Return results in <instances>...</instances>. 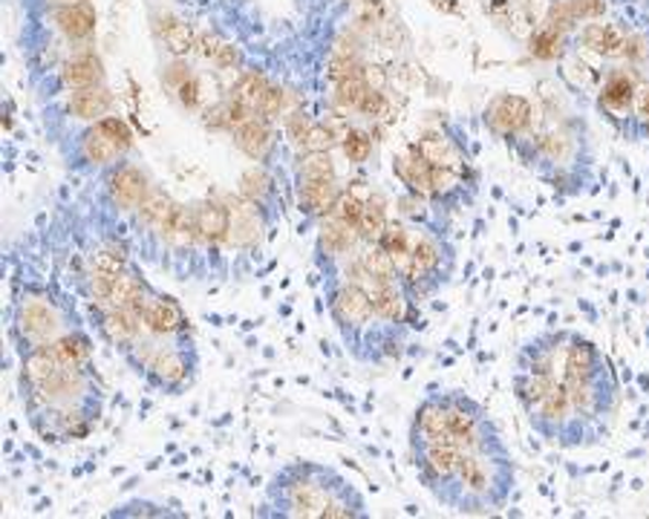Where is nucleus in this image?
Segmentation results:
<instances>
[{"instance_id": "1", "label": "nucleus", "mask_w": 649, "mask_h": 519, "mask_svg": "<svg viewBox=\"0 0 649 519\" xmlns=\"http://www.w3.org/2000/svg\"><path fill=\"white\" fill-rule=\"evenodd\" d=\"M407 453L421 488L451 514L506 511L517 491V462L497 418L465 390H436L416 404Z\"/></svg>"}, {"instance_id": "2", "label": "nucleus", "mask_w": 649, "mask_h": 519, "mask_svg": "<svg viewBox=\"0 0 649 519\" xmlns=\"http://www.w3.org/2000/svg\"><path fill=\"white\" fill-rule=\"evenodd\" d=\"M511 393L531 430L560 450L603 445L624 402L610 355L575 330L525 338L514 355Z\"/></svg>"}, {"instance_id": "3", "label": "nucleus", "mask_w": 649, "mask_h": 519, "mask_svg": "<svg viewBox=\"0 0 649 519\" xmlns=\"http://www.w3.org/2000/svg\"><path fill=\"white\" fill-rule=\"evenodd\" d=\"M21 399L32 430L53 445L90 436L104 410V384L93 367H63L49 346L21 355Z\"/></svg>"}, {"instance_id": "4", "label": "nucleus", "mask_w": 649, "mask_h": 519, "mask_svg": "<svg viewBox=\"0 0 649 519\" xmlns=\"http://www.w3.org/2000/svg\"><path fill=\"white\" fill-rule=\"evenodd\" d=\"M506 148L560 197H583L598 188V159L587 122L563 111L548 95L534 102L529 127Z\"/></svg>"}, {"instance_id": "5", "label": "nucleus", "mask_w": 649, "mask_h": 519, "mask_svg": "<svg viewBox=\"0 0 649 519\" xmlns=\"http://www.w3.org/2000/svg\"><path fill=\"white\" fill-rule=\"evenodd\" d=\"M379 245L416 303L433 300L448 289L460 266L451 217L410 194L398 199V214L387 220Z\"/></svg>"}, {"instance_id": "6", "label": "nucleus", "mask_w": 649, "mask_h": 519, "mask_svg": "<svg viewBox=\"0 0 649 519\" xmlns=\"http://www.w3.org/2000/svg\"><path fill=\"white\" fill-rule=\"evenodd\" d=\"M260 517L370 519V503L349 476L326 462L292 459L266 485Z\"/></svg>"}, {"instance_id": "7", "label": "nucleus", "mask_w": 649, "mask_h": 519, "mask_svg": "<svg viewBox=\"0 0 649 519\" xmlns=\"http://www.w3.org/2000/svg\"><path fill=\"white\" fill-rule=\"evenodd\" d=\"M393 176L404 194L428 203L436 211L462 214L479 197V168H444L430 165L407 142L393 159Z\"/></svg>"}, {"instance_id": "8", "label": "nucleus", "mask_w": 649, "mask_h": 519, "mask_svg": "<svg viewBox=\"0 0 649 519\" xmlns=\"http://www.w3.org/2000/svg\"><path fill=\"white\" fill-rule=\"evenodd\" d=\"M125 364L144 384L165 395L188 393L199 376V353L194 332L185 335H153L144 332L121 353Z\"/></svg>"}, {"instance_id": "9", "label": "nucleus", "mask_w": 649, "mask_h": 519, "mask_svg": "<svg viewBox=\"0 0 649 519\" xmlns=\"http://www.w3.org/2000/svg\"><path fill=\"white\" fill-rule=\"evenodd\" d=\"M76 330H79V323H76L70 303L58 300L49 289L30 286L18 295L15 307H12V323H9L18 358L56 344Z\"/></svg>"}, {"instance_id": "10", "label": "nucleus", "mask_w": 649, "mask_h": 519, "mask_svg": "<svg viewBox=\"0 0 649 519\" xmlns=\"http://www.w3.org/2000/svg\"><path fill=\"white\" fill-rule=\"evenodd\" d=\"M649 79V67H638V64L626 61H612L603 64L598 72V84H594L592 104L594 111L601 113V118L606 125L633 142V113H635V99L641 93L644 81Z\"/></svg>"}, {"instance_id": "11", "label": "nucleus", "mask_w": 649, "mask_h": 519, "mask_svg": "<svg viewBox=\"0 0 649 519\" xmlns=\"http://www.w3.org/2000/svg\"><path fill=\"white\" fill-rule=\"evenodd\" d=\"M130 150H134V130L127 127L125 118L104 116L102 122H93L84 134H79L72 165L81 171L104 173L127 159Z\"/></svg>"}, {"instance_id": "12", "label": "nucleus", "mask_w": 649, "mask_h": 519, "mask_svg": "<svg viewBox=\"0 0 649 519\" xmlns=\"http://www.w3.org/2000/svg\"><path fill=\"white\" fill-rule=\"evenodd\" d=\"M531 116H534V102L529 95L508 93L506 90V93H497L488 99L483 111V125L497 142L508 145L529 127Z\"/></svg>"}, {"instance_id": "13", "label": "nucleus", "mask_w": 649, "mask_h": 519, "mask_svg": "<svg viewBox=\"0 0 649 519\" xmlns=\"http://www.w3.org/2000/svg\"><path fill=\"white\" fill-rule=\"evenodd\" d=\"M104 191L111 203L125 214H136L148 203L151 197V182H148V173L142 168L130 162V159H121L119 165H113L111 171H104Z\"/></svg>"}, {"instance_id": "14", "label": "nucleus", "mask_w": 649, "mask_h": 519, "mask_svg": "<svg viewBox=\"0 0 649 519\" xmlns=\"http://www.w3.org/2000/svg\"><path fill=\"white\" fill-rule=\"evenodd\" d=\"M136 309L142 315L144 330L153 332V335H185V332H190V321L185 315V309L179 307V300L153 289V286H148Z\"/></svg>"}, {"instance_id": "15", "label": "nucleus", "mask_w": 649, "mask_h": 519, "mask_svg": "<svg viewBox=\"0 0 649 519\" xmlns=\"http://www.w3.org/2000/svg\"><path fill=\"white\" fill-rule=\"evenodd\" d=\"M190 226H194V240L220 245L231 237V211H225L220 203L202 199L190 208Z\"/></svg>"}, {"instance_id": "16", "label": "nucleus", "mask_w": 649, "mask_h": 519, "mask_svg": "<svg viewBox=\"0 0 649 519\" xmlns=\"http://www.w3.org/2000/svg\"><path fill=\"white\" fill-rule=\"evenodd\" d=\"M49 21L61 32L70 44H84L95 35L98 15H95L93 3H79V7H63L49 12Z\"/></svg>"}, {"instance_id": "17", "label": "nucleus", "mask_w": 649, "mask_h": 519, "mask_svg": "<svg viewBox=\"0 0 649 519\" xmlns=\"http://www.w3.org/2000/svg\"><path fill=\"white\" fill-rule=\"evenodd\" d=\"M61 81L67 90H88L104 84V61L95 49H79L67 58L61 70Z\"/></svg>"}, {"instance_id": "18", "label": "nucleus", "mask_w": 649, "mask_h": 519, "mask_svg": "<svg viewBox=\"0 0 649 519\" xmlns=\"http://www.w3.org/2000/svg\"><path fill=\"white\" fill-rule=\"evenodd\" d=\"M234 145L254 162H266L271 153V145H275V130L263 116H252L248 122L234 127Z\"/></svg>"}, {"instance_id": "19", "label": "nucleus", "mask_w": 649, "mask_h": 519, "mask_svg": "<svg viewBox=\"0 0 649 519\" xmlns=\"http://www.w3.org/2000/svg\"><path fill=\"white\" fill-rule=\"evenodd\" d=\"M113 107V95L104 84L88 86V90H70V99H67V113L79 122H102Z\"/></svg>"}, {"instance_id": "20", "label": "nucleus", "mask_w": 649, "mask_h": 519, "mask_svg": "<svg viewBox=\"0 0 649 519\" xmlns=\"http://www.w3.org/2000/svg\"><path fill=\"white\" fill-rule=\"evenodd\" d=\"M340 188L333 182H306L298 180V205H301V214L312 217V220H321L326 214L333 211V205L338 203Z\"/></svg>"}, {"instance_id": "21", "label": "nucleus", "mask_w": 649, "mask_h": 519, "mask_svg": "<svg viewBox=\"0 0 649 519\" xmlns=\"http://www.w3.org/2000/svg\"><path fill=\"white\" fill-rule=\"evenodd\" d=\"M240 194L252 203L254 211L263 214L269 211V205H275L278 199V182L266 168L254 165L240 176Z\"/></svg>"}, {"instance_id": "22", "label": "nucleus", "mask_w": 649, "mask_h": 519, "mask_svg": "<svg viewBox=\"0 0 649 519\" xmlns=\"http://www.w3.org/2000/svg\"><path fill=\"white\" fill-rule=\"evenodd\" d=\"M49 353L56 355V361L63 367H93V338L84 330H76L70 335H63L61 341L49 344Z\"/></svg>"}, {"instance_id": "23", "label": "nucleus", "mask_w": 649, "mask_h": 519, "mask_svg": "<svg viewBox=\"0 0 649 519\" xmlns=\"http://www.w3.org/2000/svg\"><path fill=\"white\" fill-rule=\"evenodd\" d=\"M148 286L151 284H148L134 266H127L125 272L116 275V280H113L111 286V295H107V300L98 303V307H136V303L144 298Z\"/></svg>"}, {"instance_id": "24", "label": "nucleus", "mask_w": 649, "mask_h": 519, "mask_svg": "<svg viewBox=\"0 0 649 519\" xmlns=\"http://www.w3.org/2000/svg\"><path fill=\"white\" fill-rule=\"evenodd\" d=\"M157 32H159V38L165 41V47L171 56L183 58L194 49V30H190V24L179 21V18L167 15L162 24H157Z\"/></svg>"}, {"instance_id": "25", "label": "nucleus", "mask_w": 649, "mask_h": 519, "mask_svg": "<svg viewBox=\"0 0 649 519\" xmlns=\"http://www.w3.org/2000/svg\"><path fill=\"white\" fill-rule=\"evenodd\" d=\"M298 180L333 182L335 168L329 162V153L326 150H312V153L301 157V162H298Z\"/></svg>"}, {"instance_id": "26", "label": "nucleus", "mask_w": 649, "mask_h": 519, "mask_svg": "<svg viewBox=\"0 0 649 519\" xmlns=\"http://www.w3.org/2000/svg\"><path fill=\"white\" fill-rule=\"evenodd\" d=\"M269 81L263 79L260 72H246L243 79L237 81V86L231 90V99L240 104H246V107H252L254 113H257V107H260L263 95H266V90H269Z\"/></svg>"}, {"instance_id": "27", "label": "nucleus", "mask_w": 649, "mask_h": 519, "mask_svg": "<svg viewBox=\"0 0 649 519\" xmlns=\"http://www.w3.org/2000/svg\"><path fill=\"white\" fill-rule=\"evenodd\" d=\"M107 517H183V514L151 503V499H130V503H121L113 511H107Z\"/></svg>"}, {"instance_id": "28", "label": "nucleus", "mask_w": 649, "mask_h": 519, "mask_svg": "<svg viewBox=\"0 0 649 519\" xmlns=\"http://www.w3.org/2000/svg\"><path fill=\"white\" fill-rule=\"evenodd\" d=\"M280 107H283V90H280V86H269L266 95H263L260 107H257V116H263L269 122V118L278 116Z\"/></svg>"}, {"instance_id": "29", "label": "nucleus", "mask_w": 649, "mask_h": 519, "mask_svg": "<svg viewBox=\"0 0 649 519\" xmlns=\"http://www.w3.org/2000/svg\"><path fill=\"white\" fill-rule=\"evenodd\" d=\"M344 150H347V157L352 159V162H361V159H367V153H370V139H367L364 134H349L347 142H344Z\"/></svg>"}, {"instance_id": "30", "label": "nucleus", "mask_w": 649, "mask_h": 519, "mask_svg": "<svg viewBox=\"0 0 649 519\" xmlns=\"http://www.w3.org/2000/svg\"><path fill=\"white\" fill-rule=\"evenodd\" d=\"M329 130L321 125H312L310 134H306V139H303V148H306V153H312V150H326L329 148Z\"/></svg>"}, {"instance_id": "31", "label": "nucleus", "mask_w": 649, "mask_h": 519, "mask_svg": "<svg viewBox=\"0 0 649 519\" xmlns=\"http://www.w3.org/2000/svg\"><path fill=\"white\" fill-rule=\"evenodd\" d=\"M215 64L220 67V70H231V67H237V64H240V49L229 47V44H222V49L217 53Z\"/></svg>"}, {"instance_id": "32", "label": "nucleus", "mask_w": 649, "mask_h": 519, "mask_svg": "<svg viewBox=\"0 0 649 519\" xmlns=\"http://www.w3.org/2000/svg\"><path fill=\"white\" fill-rule=\"evenodd\" d=\"M79 3H90V0H40V7L53 12V9H63V7H79Z\"/></svg>"}]
</instances>
